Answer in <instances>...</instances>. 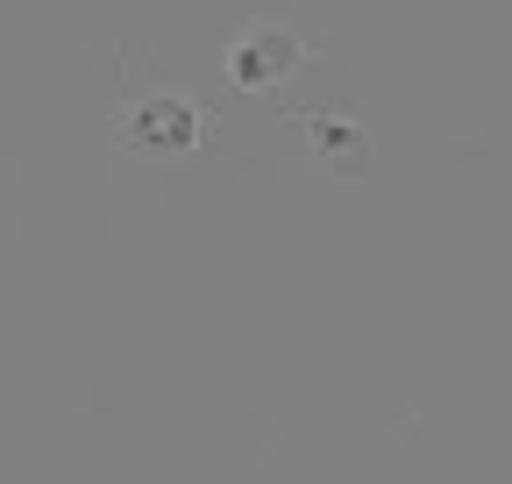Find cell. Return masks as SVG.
Instances as JSON below:
<instances>
[{"mask_svg": "<svg viewBox=\"0 0 512 484\" xmlns=\"http://www.w3.org/2000/svg\"><path fill=\"white\" fill-rule=\"evenodd\" d=\"M128 121H136L128 136L164 143V150H178V143L200 136V129H192V107H185V100H171V93H157V100H143V107H128Z\"/></svg>", "mask_w": 512, "mask_h": 484, "instance_id": "1", "label": "cell"}]
</instances>
